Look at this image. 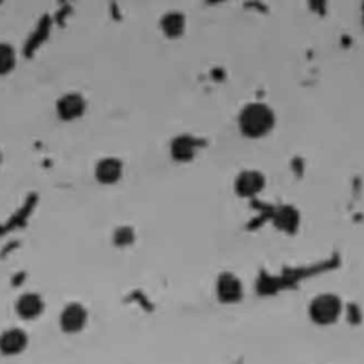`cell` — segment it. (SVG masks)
Here are the masks:
<instances>
[{
  "mask_svg": "<svg viewBox=\"0 0 364 364\" xmlns=\"http://www.w3.org/2000/svg\"><path fill=\"white\" fill-rule=\"evenodd\" d=\"M164 34L169 38H178L185 31V16L181 11H168L159 23Z\"/></svg>",
  "mask_w": 364,
  "mask_h": 364,
  "instance_id": "cell-12",
  "label": "cell"
},
{
  "mask_svg": "<svg viewBox=\"0 0 364 364\" xmlns=\"http://www.w3.org/2000/svg\"><path fill=\"white\" fill-rule=\"evenodd\" d=\"M343 310L341 300L337 294H317L309 304V316L318 326H328L338 320Z\"/></svg>",
  "mask_w": 364,
  "mask_h": 364,
  "instance_id": "cell-2",
  "label": "cell"
},
{
  "mask_svg": "<svg viewBox=\"0 0 364 364\" xmlns=\"http://www.w3.org/2000/svg\"><path fill=\"white\" fill-rule=\"evenodd\" d=\"M27 334L20 328H9L0 334V351L6 355H16L27 347Z\"/></svg>",
  "mask_w": 364,
  "mask_h": 364,
  "instance_id": "cell-9",
  "label": "cell"
},
{
  "mask_svg": "<svg viewBox=\"0 0 364 364\" xmlns=\"http://www.w3.org/2000/svg\"><path fill=\"white\" fill-rule=\"evenodd\" d=\"M95 179L104 185H112L119 181L122 175V162L117 158H104L97 162L94 169Z\"/></svg>",
  "mask_w": 364,
  "mask_h": 364,
  "instance_id": "cell-8",
  "label": "cell"
},
{
  "mask_svg": "<svg viewBox=\"0 0 364 364\" xmlns=\"http://www.w3.org/2000/svg\"><path fill=\"white\" fill-rule=\"evenodd\" d=\"M243 287L233 273H220L216 280V296L222 303H236L242 299Z\"/></svg>",
  "mask_w": 364,
  "mask_h": 364,
  "instance_id": "cell-5",
  "label": "cell"
},
{
  "mask_svg": "<svg viewBox=\"0 0 364 364\" xmlns=\"http://www.w3.org/2000/svg\"><path fill=\"white\" fill-rule=\"evenodd\" d=\"M264 175L255 169L242 171L235 179V191L242 198H252L264 188Z\"/></svg>",
  "mask_w": 364,
  "mask_h": 364,
  "instance_id": "cell-3",
  "label": "cell"
},
{
  "mask_svg": "<svg viewBox=\"0 0 364 364\" xmlns=\"http://www.w3.org/2000/svg\"><path fill=\"white\" fill-rule=\"evenodd\" d=\"M273 222L280 230H284V232L290 233V232H294L297 229L299 222H300V216H299V212L293 206L283 205L274 212Z\"/></svg>",
  "mask_w": 364,
  "mask_h": 364,
  "instance_id": "cell-11",
  "label": "cell"
},
{
  "mask_svg": "<svg viewBox=\"0 0 364 364\" xmlns=\"http://www.w3.org/2000/svg\"><path fill=\"white\" fill-rule=\"evenodd\" d=\"M44 310L43 299L36 293H24L16 301V311L24 320L38 317Z\"/></svg>",
  "mask_w": 364,
  "mask_h": 364,
  "instance_id": "cell-10",
  "label": "cell"
},
{
  "mask_svg": "<svg viewBox=\"0 0 364 364\" xmlns=\"http://www.w3.org/2000/svg\"><path fill=\"white\" fill-rule=\"evenodd\" d=\"M87 318L88 314L84 306L80 303H70L63 309L60 314V327L63 331L74 334L84 328Z\"/></svg>",
  "mask_w": 364,
  "mask_h": 364,
  "instance_id": "cell-4",
  "label": "cell"
},
{
  "mask_svg": "<svg viewBox=\"0 0 364 364\" xmlns=\"http://www.w3.org/2000/svg\"><path fill=\"white\" fill-rule=\"evenodd\" d=\"M115 240L118 242V243H128V242H131L132 240V232L127 228H122V229H119L117 233H115Z\"/></svg>",
  "mask_w": 364,
  "mask_h": 364,
  "instance_id": "cell-14",
  "label": "cell"
},
{
  "mask_svg": "<svg viewBox=\"0 0 364 364\" xmlns=\"http://www.w3.org/2000/svg\"><path fill=\"white\" fill-rule=\"evenodd\" d=\"M55 111L61 119L73 121L84 114L85 101L80 94H75V92L65 94L57 101Z\"/></svg>",
  "mask_w": 364,
  "mask_h": 364,
  "instance_id": "cell-6",
  "label": "cell"
},
{
  "mask_svg": "<svg viewBox=\"0 0 364 364\" xmlns=\"http://www.w3.org/2000/svg\"><path fill=\"white\" fill-rule=\"evenodd\" d=\"M16 65V51L7 43H0V75L10 73Z\"/></svg>",
  "mask_w": 364,
  "mask_h": 364,
  "instance_id": "cell-13",
  "label": "cell"
},
{
  "mask_svg": "<svg viewBox=\"0 0 364 364\" xmlns=\"http://www.w3.org/2000/svg\"><path fill=\"white\" fill-rule=\"evenodd\" d=\"M273 109L263 102L246 104L237 117V125L243 135L249 138H260L269 134L274 125Z\"/></svg>",
  "mask_w": 364,
  "mask_h": 364,
  "instance_id": "cell-1",
  "label": "cell"
},
{
  "mask_svg": "<svg viewBox=\"0 0 364 364\" xmlns=\"http://www.w3.org/2000/svg\"><path fill=\"white\" fill-rule=\"evenodd\" d=\"M198 148H199V141L189 134H181L175 136L171 141V146H169L172 158L179 162L191 161L196 155Z\"/></svg>",
  "mask_w": 364,
  "mask_h": 364,
  "instance_id": "cell-7",
  "label": "cell"
}]
</instances>
